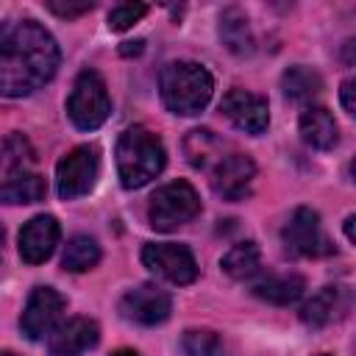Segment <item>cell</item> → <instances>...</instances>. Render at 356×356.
Returning <instances> with one entry per match:
<instances>
[{
	"mask_svg": "<svg viewBox=\"0 0 356 356\" xmlns=\"http://www.w3.org/2000/svg\"><path fill=\"white\" fill-rule=\"evenodd\" d=\"M58 44L36 19L0 22V95L25 97L58 70Z\"/></svg>",
	"mask_w": 356,
	"mask_h": 356,
	"instance_id": "cell-1",
	"label": "cell"
},
{
	"mask_svg": "<svg viewBox=\"0 0 356 356\" xmlns=\"http://www.w3.org/2000/svg\"><path fill=\"white\" fill-rule=\"evenodd\" d=\"M167 164V150L161 139L145 128V125H131L120 134L117 142V175L125 189H142L150 184Z\"/></svg>",
	"mask_w": 356,
	"mask_h": 356,
	"instance_id": "cell-2",
	"label": "cell"
},
{
	"mask_svg": "<svg viewBox=\"0 0 356 356\" xmlns=\"http://www.w3.org/2000/svg\"><path fill=\"white\" fill-rule=\"evenodd\" d=\"M159 92H161L164 106L172 114L192 117L209 106L211 92H214V78L206 67L195 61H172L161 70Z\"/></svg>",
	"mask_w": 356,
	"mask_h": 356,
	"instance_id": "cell-3",
	"label": "cell"
},
{
	"mask_svg": "<svg viewBox=\"0 0 356 356\" xmlns=\"http://www.w3.org/2000/svg\"><path fill=\"white\" fill-rule=\"evenodd\" d=\"M197 214H200V197L195 186L186 181H170L159 186L147 203V220L156 231H175L178 225H186Z\"/></svg>",
	"mask_w": 356,
	"mask_h": 356,
	"instance_id": "cell-4",
	"label": "cell"
},
{
	"mask_svg": "<svg viewBox=\"0 0 356 356\" xmlns=\"http://www.w3.org/2000/svg\"><path fill=\"white\" fill-rule=\"evenodd\" d=\"M108 114L111 100L106 92V81L95 70H83L75 78L72 92L67 97V117L78 131H95L108 120Z\"/></svg>",
	"mask_w": 356,
	"mask_h": 356,
	"instance_id": "cell-5",
	"label": "cell"
},
{
	"mask_svg": "<svg viewBox=\"0 0 356 356\" xmlns=\"http://www.w3.org/2000/svg\"><path fill=\"white\" fill-rule=\"evenodd\" d=\"M100 175V147L78 145L56 164V192L61 200L83 197L95 189Z\"/></svg>",
	"mask_w": 356,
	"mask_h": 356,
	"instance_id": "cell-6",
	"label": "cell"
},
{
	"mask_svg": "<svg viewBox=\"0 0 356 356\" xmlns=\"http://www.w3.org/2000/svg\"><path fill=\"white\" fill-rule=\"evenodd\" d=\"M281 239H284L286 253L300 256V259H320V256H328L334 250V245L323 234L320 214L314 209H306V206H298L289 214V220L281 231Z\"/></svg>",
	"mask_w": 356,
	"mask_h": 356,
	"instance_id": "cell-7",
	"label": "cell"
},
{
	"mask_svg": "<svg viewBox=\"0 0 356 356\" xmlns=\"http://www.w3.org/2000/svg\"><path fill=\"white\" fill-rule=\"evenodd\" d=\"M142 264L164 278L167 284L184 286L192 284L197 278V261L192 256V250L181 242H150L142 248Z\"/></svg>",
	"mask_w": 356,
	"mask_h": 356,
	"instance_id": "cell-8",
	"label": "cell"
},
{
	"mask_svg": "<svg viewBox=\"0 0 356 356\" xmlns=\"http://www.w3.org/2000/svg\"><path fill=\"white\" fill-rule=\"evenodd\" d=\"M67 309V300L61 292H56L53 286H36L22 309L19 317V328L31 342H39L44 337L53 334V328L58 325L61 314Z\"/></svg>",
	"mask_w": 356,
	"mask_h": 356,
	"instance_id": "cell-9",
	"label": "cell"
},
{
	"mask_svg": "<svg viewBox=\"0 0 356 356\" xmlns=\"http://www.w3.org/2000/svg\"><path fill=\"white\" fill-rule=\"evenodd\" d=\"M256 178V164L250 156L245 153H231L222 156L214 167H211V189L214 195H220L228 203L245 200L250 195V184Z\"/></svg>",
	"mask_w": 356,
	"mask_h": 356,
	"instance_id": "cell-10",
	"label": "cell"
},
{
	"mask_svg": "<svg viewBox=\"0 0 356 356\" xmlns=\"http://www.w3.org/2000/svg\"><path fill=\"white\" fill-rule=\"evenodd\" d=\"M172 298L156 284H139L136 289H128L120 300V314L136 325H159L170 317Z\"/></svg>",
	"mask_w": 356,
	"mask_h": 356,
	"instance_id": "cell-11",
	"label": "cell"
},
{
	"mask_svg": "<svg viewBox=\"0 0 356 356\" xmlns=\"http://www.w3.org/2000/svg\"><path fill=\"white\" fill-rule=\"evenodd\" d=\"M222 114L245 134L250 136H259L267 131L270 125V108H267V100L256 92H248V89H228L222 95V103H220Z\"/></svg>",
	"mask_w": 356,
	"mask_h": 356,
	"instance_id": "cell-12",
	"label": "cell"
},
{
	"mask_svg": "<svg viewBox=\"0 0 356 356\" xmlns=\"http://www.w3.org/2000/svg\"><path fill=\"white\" fill-rule=\"evenodd\" d=\"M61 236V225L53 214H39L28 220L19 231V256L25 264H42L53 256Z\"/></svg>",
	"mask_w": 356,
	"mask_h": 356,
	"instance_id": "cell-13",
	"label": "cell"
},
{
	"mask_svg": "<svg viewBox=\"0 0 356 356\" xmlns=\"http://www.w3.org/2000/svg\"><path fill=\"white\" fill-rule=\"evenodd\" d=\"M97 339H100V328L95 320L72 317L53 328V334L47 339V350H50V356H81L89 348H95Z\"/></svg>",
	"mask_w": 356,
	"mask_h": 356,
	"instance_id": "cell-14",
	"label": "cell"
},
{
	"mask_svg": "<svg viewBox=\"0 0 356 356\" xmlns=\"http://www.w3.org/2000/svg\"><path fill=\"white\" fill-rule=\"evenodd\" d=\"M350 289L348 286H323L300 306V320L309 328H323L334 320H342L350 312Z\"/></svg>",
	"mask_w": 356,
	"mask_h": 356,
	"instance_id": "cell-15",
	"label": "cell"
},
{
	"mask_svg": "<svg viewBox=\"0 0 356 356\" xmlns=\"http://www.w3.org/2000/svg\"><path fill=\"white\" fill-rule=\"evenodd\" d=\"M300 136L306 145L317 147V150H331L339 142V125L334 120V114L325 106H309L303 108L300 120H298Z\"/></svg>",
	"mask_w": 356,
	"mask_h": 356,
	"instance_id": "cell-16",
	"label": "cell"
},
{
	"mask_svg": "<svg viewBox=\"0 0 356 356\" xmlns=\"http://www.w3.org/2000/svg\"><path fill=\"white\" fill-rule=\"evenodd\" d=\"M303 289H306V281L298 273H270L253 284V295L273 306H289L300 300Z\"/></svg>",
	"mask_w": 356,
	"mask_h": 356,
	"instance_id": "cell-17",
	"label": "cell"
},
{
	"mask_svg": "<svg viewBox=\"0 0 356 356\" xmlns=\"http://www.w3.org/2000/svg\"><path fill=\"white\" fill-rule=\"evenodd\" d=\"M217 31H220L222 44H225L234 56H250V53L256 50V36H253V28H250V22H248V17H245L242 8H236V6L225 8V11L220 14Z\"/></svg>",
	"mask_w": 356,
	"mask_h": 356,
	"instance_id": "cell-18",
	"label": "cell"
},
{
	"mask_svg": "<svg viewBox=\"0 0 356 356\" xmlns=\"http://www.w3.org/2000/svg\"><path fill=\"white\" fill-rule=\"evenodd\" d=\"M47 195V184L36 172H19L0 184V203L6 206H25V203H39Z\"/></svg>",
	"mask_w": 356,
	"mask_h": 356,
	"instance_id": "cell-19",
	"label": "cell"
},
{
	"mask_svg": "<svg viewBox=\"0 0 356 356\" xmlns=\"http://www.w3.org/2000/svg\"><path fill=\"white\" fill-rule=\"evenodd\" d=\"M184 150H186L189 164L197 167V170H209L211 164H217V161L222 159V156H220L222 142H220L211 131H206V128L189 131V136L184 139Z\"/></svg>",
	"mask_w": 356,
	"mask_h": 356,
	"instance_id": "cell-20",
	"label": "cell"
},
{
	"mask_svg": "<svg viewBox=\"0 0 356 356\" xmlns=\"http://www.w3.org/2000/svg\"><path fill=\"white\" fill-rule=\"evenodd\" d=\"M220 267H222L225 275H231V278H236V281L250 278V275H256L259 267H261V250H259V245L250 242V239H248V242H236V245L222 256Z\"/></svg>",
	"mask_w": 356,
	"mask_h": 356,
	"instance_id": "cell-21",
	"label": "cell"
},
{
	"mask_svg": "<svg viewBox=\"0 0 356 356\" xmlns=\"http://www.w3.org/2000/svg\"><path fill=\"white\" fill-rule=\"evenodd\" d=\"M281 89H284V97L295 100V103H306L312 97L320 95L323 89V78L309 70V67H289L284 75H281Z\"/></svg>",
	"mask_w": 356,
	"mask_h": 356,
	"instance_id": "cell-22",
	"label": "cell"
},
{
	"mask_svg": "<svg viewBox=\"0 0 356 356\" xmlns=\"http://www.w3.org/2000/svg\"><path fill=\"white\" fill-rule=\"evenodd\" d=\"M97 261H100V245L86 234L72 236L64 248V256H61V267L70 273H86Z\"/></svg>",
	"mask_w": 356,
	"mask_h": 356,
	"instance_id": "cell-23",
	"label": "cell"
},
{
	"mask_svg": "<svg viewBox=\"0 0 356 356\" xmlns=\"http://www.w3.org/2000/svg\"><path fill=\"white\" fill-rule=\"evenodd\" d=\"M36 161L33 145L22 134H8L0 142V167L8 172H25Z\"/></svg>",
	"mask_w": 356,
	"mask_h": 356,
	"instance_id": "cell-24",
	"label": "cell"
},
{
	"mask_svg": "<svg viewBox=\"0 0 356 356\" xmlns=\"http://www.w3.org/2000/svg\"><path fill=\"white\" fill-rule=\"evenodd\" d=\"M181 348H184L186 356H220L222 353V339L214 331L189 328L181 337Z\"/></svg>",
	"mask_w": 356,
	"mask_h": 356,
	"instance_id": "cell-25",
	"label": "cell"
},
{
	"mask_svg": "<svg viewBox=\"0 0 356 356\" xmlns=\"http://www.w3.org/2000/svg\"><path fill=\"white\" fill-rule=\"evenodd\" d=\"M147 14L145 3H120L108 11V28L111 31H128Z\"/></svg>",
	"mask_w": 356,
	"mask_h": 356,
	"instance_id": "cell-26",
	"label": "cell"
},
{
	"mask_svg": "<svg viewBox=\"0 0 356 356\" xmlns=\"http://www.w3.org/2000/svg\"><path fill=\"white\" fill-rule=\"evenodd\" d=\"M47 8L56 14V17H64V19H70V17H81V14H86V11H92L95 8V3L92 0H81V3H64V0H47Z\"/></svg>",
	"mask_w": 356,
	"mask_h": 356,
	"instance_id": "cell-27",
	"label": "cell"
},
{
	"mask_svg": "<svg viewBox=\"0 0 356 356\" xmlns=\"http://www.w3.org/2000/svg\"><path fill=\"white\" fill-rule=\"evenodd\" d=\"M356 81L353 78H345L342 81V86H339V100H342V108L348 111V114H353L356 111Z\"/></svg>",
	"mask_w": 356,
	"mask_h": 356,
	"instance_id": "cell-28",
	"label": "cell"
},
{
	"mask_svg": "<svg viewBox=\"0 0 356 356\" xmlns=\"http://www.w3.org/2000/svg\"><path fill=\"white\" fill-rule=\"evenodd\" d=\"M145 50V42L142 39H134V42H122V47H120V53L122 56H139Z\"/></svg>",
	"mask_w": 356,
	"mask_h": 356,
	"instance_id": "cell-29",
	"label": "cell"
},
{
	"mask_svg": "<svg viewBox=\"0 0 356 356\" xmlns=\"http://www.w3.org/2000/svg\"><path fill=\"white\" fill-rule=\"evenodd\" d=\"M353 222H356V217L350 214V217H345V236H348V242H353Z\"/></svg>",
	"mask_w": 356,
	"mask_h": 356,
	"instance_id": "cell-30",
	"label": "cell"
},
{
	"mask_svg": "<svg viewBox=\"0 0 356 356\" xmlns=\"http://www.w3.org/2000/svg\"><path fill=\"white\" fill-rule=\"evenodd\" d=\"M111 356H139L136 350H131V348H120V350H114Z\"/></svg>",
	"mask_w": 356,
	"mask_h": 356,
	"instance_id": "cell-31",
	"label": "cell"
},
{
	"mask_svg": "<svg viewBox=\"0 0 356 356\" xmlns=\"http://www.w3.org/2000/svg\"><path fill=\"white\" fill-rule=\"evenodd\" d=\"M3 245H6V231H3V225H0V253H3Z\"/></svg>",
	"mask_w": 356,
	"mask_h": 356,
	"instance_id": "cell-32",
	"label": "cell"
},
{
	"mask_svg": "<svg viewBox=\"0 0 356 356\" xmlns=\"http://www.w3.org/2000/svg\"><path fill=\"white\" fill-rule=\"evenodd\" d=\"M0 356H17V353H11V350H3V353H0Z\"/></svg>",
	"mask_w": 356,
	"mask_h": 356,
	"instance_id": "cell-33",
	"label": "cell"
},
{
	"mask_svg": "<svg viewBox=\"0 0 356 356\" xmlns=\"http://www.w3.org/2000/svg\"><path fill=\"white\" fill-rule=\"evenodd\" d=\"M320 356H328V353H320Z\"/></svg>",
	"mask_w": 356,
	"mask_h": 356,
	"instance_id": "cell-34",
	"label": "cell"
}]
</instances>
